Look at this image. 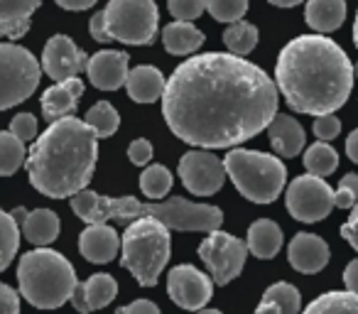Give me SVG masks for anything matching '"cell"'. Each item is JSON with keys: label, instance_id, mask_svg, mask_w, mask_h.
<instances>
[{"label": "cell", "instance_id": "cell-28", "mask_svg": "<svg viewBox=\"0 0 358 314\" xmlns=\"http://www.w3.org/2000/svg\"><path fill=\"white\" fill-rule=\"evenodd\" d=\"M224 45L229 47V55L243 59L245 55H250V52L258 47V27L245 20L236 22V25H229L224 30Z\"/></svg>", "mask_w": 358, "mask_h": 314}, {"label": "cell", "instance_id": "cell-3", "mask_svg": "<svg viewBox=\"0 0 358 314\" xmlns=\"http://www.w3.org/2000/svg\"><path fill=\"white\" fill-rule=\"evenodd\" d=\"M99 160V138L81 118H62L32 143L27 152V177L50 199L76 197L89 187Z\"/></svg>", "mask_w": 358, "mask_h": 314}, {"label": "cell", "instance_id": "cell-16", "mask_svg": "<svg viewBox=\"0 0 358 314\" xmlns=\"http://www.w3.org/2000/svg\"><path fill=\"white\" fill-rule=\"evenodd\" d=\"M287 258L297 273H319L329 263V245L317 234H297L287 245Z\"/></svg>", "mask_w": 358, "mask_h": 314}, {"label": "cell", "instance_id": "cell-49", "mask_svg": "<svg viewBox=\"0 0 358 314\" xmlns=\"http://www.w3.org/2000/svg\"><path fill=\"white\" fill-rule=\"evenodd\" d=\"M253 314H280V309L273 307V304H258Z\"/></svg>", "mask_w": 358, "mask_h": 314}, {"label": "cell", "instance_id": "cell-13", "mask_svg": "<svg viewBox=\"0 0 358 314\" xmlns=\"http://www.w3.org/2000/svg\"><path fill=\"white\" fill-rule=\"evenodd\" d=\"M167 294L177 307L199 312L214 294V280L194 265H177L167 275Z\"/></svg>", "mask_w": 358, "mask_h": 314}, {"label": "cell", "instance_id": "cell-52", "mask_svg": "<svg viewBox=\"0 0 358 314\" xmlns=\"http://www.w3.org/2000/svg\"><path fill=\"white\" fill-rule=\"evenodd\" d=\"M196 314H221V312H219V309H206V307H204V309H199Z\"/></svg>", "mask_w": 358, "mask_h": 314}, {"label": "cell", "instance_id": "cell-18", "mask_svg": "<svg viewBox=\"0 0 358 314\" xmlns=\"http://www.w3.org/2000/svg\"><path fill=\"white\" fill-rule=\"evenodd\" d=\"M79 250L89 263H110L120 253V236L108 224L86 226L79 236Z\"/></svg>", "mask_w": 358, "mask_h": 314}, {"label": "cell", "instance_id": "cell-45", "mask_svg": "<svg viewBox=\"0 0 358 314\" xmlns=\"http://www.w3.org/2000/svg\"><path fill=\"white\" fill-rule=\"evenodd\" d=\"M343 285H346V292L358 294V258H353L343 270Z\"/></svg>", "mask_w": 358, "mask_h": 314}, {"label": "cell", "instance_id": "cell-23", "mask_svg": "<svg viewBox=\"0 0 358 314\" xmlns=\"http://www.w3.org/2000/svg\"><path fill=\"white\" fill-rule=\"evenodd\" d=\"M304 17L314 35L327 37V32L338 30L346 20V3L343 0H312L304 6Z\"/></svg>", "mask_w": 358, "mask_h": 314}, {"label": "cell", "instance_id": "cell-48", "mask_svg": "<svg viewBox=\"0 0 358 314\" xmlns=\"http://www.w3.org/2000/svg\"><path fill=\"white\" fill-rule=\"evenodd\" d=\"M13 221H15V224H17V229H20V226L22 224H25V216H27V209H22V206H17V209L15 211H13Z\"/></svg>", "mask_w": 358, "mask_h": 314}, {"label": "cell", "instance_id": "cell-15", "mask_svg": "<svg viewBox=\"0 0 358 314\" xmlns=\"http://www.w3.org/2000/svg\"><path fill=\"white\" fill-rule=\"evenodd\" d=\"M128 62L130 57L125 52L118 50H103L96 52L94 57H89V66H86V74H89L91 84L101 91H118L120 86H125L128 79Z\"/></svg>", "mask_w": 358, "mask_h": 314}, {"label": "cell", "instance_id": "cell-29", "mask_svg": "<svg viewBox=\"0 0 358 314\" xmlns=\"http://www.w3.org/2000/svg\"><path fill=\"white\" fill-rule=\"evenodd\" d=\"M304 167H307V175L324 180L338 167V152L329 143H314L304 152Z\"/></svg>", "mask_w": 358, "mask_h": 314}, {"label": "cell", "instance_id": "cell-4", "mask_svg": "<svg viewBox=\"0 0 358 314\" xmlns=\"http://www.w3.org/2000/svg\"><path fill=\"white\" fill-rule=\"evenodd\" d=\"M71 209L84 224L96 226L106 221L133 224L140 219H152L169 231H219L224 224V211L214 204H194L185 197H169L159 204H143L135 197H103L91 190L71 197Z\"/></svg>", "mask_w": 358, "mask_h": 314}, {"label": "cell", "instance_id": "cell-50", "mask_svg": "<svg viewBox=\"0 0 358 314\" xmlns=\"http://www.w3.org/2000/svg\"><path fill=\"white\" fill-rule=\"evenodd\" d=\"M275 8H294V6H299L297 0H287V3H282V0H270Z\"/></svg>", "mask_w": 358, "mask_h": 314}, {"label": "cell", "instance_id": "cell-43", "mask_svg": "<svg viewBox=\"0 0 358 314\" xmlns=\"http://www.w3.org/2000/svg\"><path fill=\"white\" fill-rule=\"evenodd\" d=\"M115 314H162V312H159L157 304L150 302V299H135V302H130L128 307L115 309Z\"/></svg>", "mask_w": 358, "mask_h": 314}, {"label": "cell", "instance_id": "cell-19", "mask_svg": "<svg viewBox=\"0 0 358 314\" xmlns=\"http://www.w3.org/2000/svg\"><path fill=\"white\" fill-rule=\"evenodd\" d=\"M84 94V81L76 76V79H66L62 84H55L42 94V115H45L50 123L62 118H69L74 115L79 99Z\"/></svg>", "mask_w": 358, "mask_h": 314}, {"label": "cell", "instance_id": "cell-41", "mask_svg": "<svg viewBox=\"0 0 358 314\" xmlns=\"http://www.w3.org/2000/svg\"><path fill=\"white\" fill-rule=\"evenodd\" d=\"M0 314H20V297L6 283H0Z\"/></svg>", "mask_w": 358, "mask_h": 314}, {"label": "cell", "instance_id": "cell-53", "mask_svg": "<svg viewBox=\"0 0 358 314\" xmlns=\"http://www.w3.org/2000/svg\"><path fill=\"white\" fill-rule=\"evenodd\" d=\"M356 79H358V62L353 64V81H356Z\"/></svg>", "mask_w": 358, "mask_h": 314}, {"label": "cell", "instance_id": "cell-6", "mask_svg": "<svg viewBox=\"0 0 358 314\" xmlns=\"http://www.w3.org/2000/svg\"><path fill=\"white\" fill-rule=\"evenodd\" d=\"M169 229L152 219L133 221L120 236V265L143 287H155L159 283V275L169 260Z\"/></svg>", "mask_w": 358, "mask_h": 314}, {"label": "cell", "instance_id": "cell-42", "mask_svg": "<svg viewBox=\"0 0 358 314\" xmlns=\"http://www.w3.org/2000/svg\"><path fill=\"white\" fill-rule=\"evenodd\" d=\"M341 238H346L348 245H351V248L358 253V204L353 206L348 221L341 226Z\"/></svg>", "mask_w": 358, "mask_h": 314}, {"label": "cell", "instance_id": "cell-33", "mask_svg": "<svg viewBox=\"0 0 358 314\" xmlns=\"http://www.w3.org/2000/svg\"><path fill=\"white\" fill-rule=\"evenodd\" d=\"M20 248V229L8 211L0 209V273L13 263Z\"/></svg>", "mask_w": 358, "mask_h": 314}, {"label": "cell", "instance_id": "cell-20", "mask_svg": "<svg viewBox=\"0 0 358 314\" xmlns=\"http://www.w3.org/2000/svg\"><path fill=\"white\" fill-rule=\"evenodd\" d=\"M268 138L278 157H297L307 145V135L297 118L287 113H278L268 125Z\"/></svg>", "mask_w": 358, "mask_h": 314}, {"label": "cell", "instance_id": "cell-9", "mask_svg": "<svg viewBox=\"0 0 358 314\" xmlns=\"http://www.w3.org/2000/svg\"><path fill=\"white\" fill-rule=\"evenodd\" d=\"M40 76L42 66L30 50L15 42H0V110L30 99Z\"/></svg>", "mask_w": 358, "mask_h": 314}, {"label": "cell", "instance_id": "cell-31", "mask_svg": "<svg viewBox=\"0 0 358 314\" xmlns=\"http://www.w3.org/2000/svg\"><path fill=\"white\" fill-rule=\"evenodd\" d=\"M84 123L89 125V128L96 133V138L101 140V138H110V135L120 128V115L108 101H99V104L89 108Z\"/></svg>", "mask_w": 358, "mask_h": 314}, {"label": "cell", "instance_id": "cell-47", "mask_svg": "<svg viewBox=\"0 0 358 314\" xmlns=\"http://www.w3.org/2000/svg\"><path fill=\"white\" fill-rule=\"evenodd\" d=\"M346 155L351 157V162L358 165V128L351 130V135L346 138Z\"/></svg>", "mask_w": 358, "mask_h": 314}, {"label": "cell", "instance_id": "cell-14", "mask_svg": "<svg viewBox=\"0 0 358 314\" xmlns=\"http://www.w3.org/2000/svg\"><path fill=\"white\" fill-rule=\"evenodd\" d=\"M42 71L57 84L66 79H76L81 71L89 66V57L84 50L74 45V40L66 35H55L47 40L45 52H42Z\"/></svg>", "mask_w": 358, "mask_h": 314}, {"label": "cell", "instance_id": "cell-7", "mask_svg": "<svg viewBox=\"0 0 358 314\" xmlns=\"http://www.w3.org/2000/svg\"><path fill=\"white\" fill-rule=\"evenodd\" d=\"M226 177L253 204H273L287 185V167L278 155L234 148L224 160Z\"/></svg>", "mask_w": 358, "mask_h": 314}, {"label": "cell", "instance_id": "cell-22", "mask_svg": "<svg viewBox=\"0 0 358 314\" xmlns=\"http://www.w3.org/2000/svg\"><path fill=\"white\" fill-rule=\"evenodd\" d=\"M164 84L167 81H164L162 71L150 64H140L130 69L128 79H125V89L135 104H155L157 99H162Z\"/></svg>", "mask_w": 358, "mask_h": 314}, {"label": "cell", "instance_id": "cell-1", "mask_svg": "<svg viewBox=\"0 0 358 314\" xmlns=\"http://www.w3.org/2000/svg\"><path fill=\"white\" fill-rule=\"evenodd\" d=\"M278 86L260 66L229 52L185 59L164 84L162 115L182 143L236 148L278 115Z\"/></svg>", "mask_w": 358, "mask_h": 314}, {"label": "cell", "instance_id": "cell-2", "mask_svg": "<svg viewBox=\"0 0 358 314\" xmlns=\"http://www.w3.org/2000/svg\"><path fill=\"white\" fill-rule=\"evenodd\" d=\"M275 86L297 113L329 115L348 101L353 64L334 40L299 35L282 47L275 64Z\"/></svg>", "mask_w": 358, "mask_h": 314}, {"label": "cell", "instance_id": "cell-17", "mask_svg": "<svg viewBox=\"0 0 358 314\" xmlns=\"http://www.w3.org/2000/svg\"><path fill=\"white\" fill-rule=\"evenodd\" d=\"M115 294H118V283L110 275L96 273L86 283L76 285L69 302L74 304V309L79 314H91L96 309H103L106 304L113 302Z\"/></svg>", "mask_w": 358, "mask_h": 314}, {"label": "cell", "instance_id": "cell-27", "mask_svg": "<svg viewBox=\"0 0 358 314\" xmlns=\"http://www.w3.org/2000/svg\"><path fill=\"white\" fill-rule=\"evenodd\" d=\"M302 314H358V294L351 292H324L322 297L312 299Z\"/></svg>", "mask_w": 358, "mask_h": 314}, {"label": "cell", "instance_id": "cell-36", "mask_svg": "<svg viewBox=\"0 0 358 314\" xmlns=\"http://www.w3.org/2000/svg\"><path fill=\"white\" fill-rule=\"evenodd\" d=\"M358 204V175L348 172L346 177H341L338 187L334 190V206L338 209H353Z\"/></svg>", "mask_w": 358, "mask_h": 314}, {"label": "cell", "instance_id": "cell-35", "mask_svg": "<svg viewBox=\"0 0 358 314\" xmlns=\"http://www.w3.org/2000/svg\"><path fill=\"white\" fill-rule=\"evenodd\" d=\"M206 10L211 13L214 20L236 25V22L243 20V15L248 13V3H245V0H209V3H206Z\"/></svg>", "mask_w": 358, "mask_h": 314}, {"label": "cell", "instance_id": "cell-32", "mask_svg": "<svg viewBox=\"0 0 358 314\" xmlns=\"http://www.w3.org/2000/svg\"><path fill=\"white\" fill-rule=\"evenodd\" d=\"M260 304H273L280 309V314H299L302 299H299V290L289 283H275L265 290Z\"/></svg>", "mask_w": 358, "mask_h": 314}, {"label": "cell", "instance_id": "cell-40", "mask_svg": "<svg viewBox=\"0 0 358 314\" xmlns=\"http://www.w3.org/2000/svg\"><path fill=\"white\" fill-rule=\"evenodd\" d=\"M128 157H130V162H133V165H138V167L150 165V160H152V143H150V140H145V138L133 140V143H130V148H128Z\"/></svg>", "mask_w": 358, "mask_h": 314}, {"label": "cell", "instance_id": "cell-51", "mask_svg": "<svg viewBox=\"0 0 358 314\" xmlns=\"http://www.w3.org/2000/svg\"><path fill=\"white\" fill-rule=\"evenodd\" d=\"M353 45L358 50V13H356V22H353Z\"/></svg>", "mask_w": 358, "mask_h": 314}, {"label": "cell", "instance_id": "cell-37", "mask_svg": "<svg viewBox=\"0 0 358 314\" xmlns=\"http://www.w3.org/2000/svg\"><path fill=\"white\" fill-rule=\"evenodd\" d=\"M167 10L172 13L174 22H192L206 10L204 0H169Z\"/></svg>", "mask_w": 358, "mask_h": 314}, {"label": "cell", "instance_id": "cell-26", "mask_svg": "<svg viewBox=\"0 0 358 314\" xmlns=\"http://www.w3.org/2000/svg\"><path fill=\"white\" fill-rule=\"evenodd\" d=\"M20 229H22V236H25L32 245L47 248L52 241H57L62 224H59V216H57L55 211L35 209V211H27L25 224H22Z\"/></svg>", "mask_w": 358, "mask_h": 314}, {"label": "cell", "instance_id": "cell-8", "mask_svg": "<svg viewBox=\"0 0 358 314\" xmlns=\"http://www.w3.org/2000/svg\"><path fill=\"white\" fill-rule=\"evenodd\" d=\"M106 35L123 45H152L159 10L152 0H110L103 8Z\"/></svg>", "mask_w": 358, "mask_h": 314}, {"label": "cell", "instance_id": "cell-34", "mask_svg": "<svg viewBox=\"0 0 358 314\" xmlns=\"http://www.w3.org/2000/svg\"><path fill=\"white\" fill-rule=\"evenodd\" d=\"M172 172L164 165H150L143 170L140 175V190H143L145 197H152V199H159L164 197L169 190H172Z\"/></svg>", "mask_w": 358, "mask_h": 314}, {"label": "cell", "instance_id": "cell-30", "mask_svg": "<svg viewBox=\"0 0 358 314\" xmlns=\"http://www.w3.org/2000/svg\"><path fill=\"white\" fill-rule=\"evenodd\" d=\"M25 143L15 138L10 130H0V177H10L25 165Z\"/></svg>", "mask_w": 358, "mask_h": 314}, {"label": "cell", "instance_id": "cell-38", "mask_svg": "<svg viewBox=\"0 0 358 314\" xmlns=\"http://www.w3.org/2000/svg\"><path fill=\"white\" fill-rule=\"evenodd\" d=\"M10 133L15 135L20 143L27 140H37V118L32 113H17L10 120Z\"/></svg>", "mask_w": 358, "mask_h": 314}, {"label": "cell", "instance_id": "cell-46", "mask_svg": "<svg viewBox=\"0 0 358 314\" xmlns=\"http://www.w3.org/2000/svg\"><path fill=\"white\" fill-rule=\"evenodd\" d=\"M59 8H64V10H89V8L96 6V0H59L57 3Z\"/></svg>", "mask_w": 358, "mask_h": 314}, {"label": "cell", "instance_id": "cell-12", "mask_svg": "<svg viewBox=\"0 0 358 314\" xmlns=\"http://www.w3.org/2000/svg\"><path fill=\"white\" fill-rule=\"evenodd\" d=\"M177 175L182 180V185H185V190L194 197L216 194L226 182L224 162L209 150H192V152L182 155Z\"/></svg>", "mask_w": 358, "mask_h": 314}, {"label": "cell", "instance_id": "cell-39", "mask_svg": "<svg viewBox=\"0 0 358 314\" xmlns=\"http://www.w3.org/2000/svg\"><path fill=\"white\" fill-rule=\"evenodd\" d=\"M314 135L319 138V143H329V140L338 138L341 133V120L336 118V113H329V115H319L314 118Z\"/></svg>", "mask_w": 358, "mask_h": 314}, {"label": "cell", "instance_id": "cell-44", "mask_svg": "<svg viewBox=\"0 0 358 314\" xmlns=\"http://www.w3.org/2000/svg\"><path fill=\"white\" fill-rule=\"evenodd\" d=\"M89 32H91V37H94L96 42H101V45H106V42H110V40H108V35H106L103 10H99L94 17H91V22H89Z\"/></svg>", "mask_w": 358, "mask_h": 314}, {"label": "cell", "instance_id": "cell-24", "mask_svg": "<svg viewBox=\"0 0 358 314\" xmlns=\"http://www.w3.org/2000/svg\"><path fill=\"white\" fill-rule=\"evenodd\" d=\"M248 253H253L260 260H270L282 248V229L273 219H258L248 229Z\"/></svg>", "mask_w": 358, "mask_h": 314}, {"label": "cell", "instance_id": "cell-10", "mask_svg": "<svg viewBox=\"0 0 358 314\" xmlns=\"http://www.w3.org/2000/svg\"><path fill=\"white\" fill-rule=\"evenodd\" d=\"M199 258L214 275L216 285H229L243 273L245 258H248V245L238 236H231L226 231H211L199 243Z\"/></svg>", "mask_w": 358, "mask_h": 314}, {"label": "cell", "instance_id": "cell-11", "mask_svg": "<svg viewBox=\"0 0 358 314\" xmlns=\"http://www.w3.org/2000/svg\"><path fill=\"white\" fill-rule=\"evenodd\" d=\"M287 211L302 224L324 221L334 209V190L324 180L312 175H299L287 187Z\"/></svg>", "mask_w": 358, "mask_h": 314}, {"label": "cell", "instance_id": "cell-5", "mask_svg": "<svg viewBox=\"0 0 358 314\" xmlns=\"http://www.w3.org/2000/svg\"><path fill=\"white\" fill-rule=\"evenodd\" d=\"M20 294L37 309H57L66 304L79 285L74 265L50 248L30 250L17 263Z\"/></svg>", "mask_w": 358, "mask_h": 314}, {"label": "cell", "instance_id": "cell-25", "mask_svg": "<svg viewBox=\"0 0 358 314\" xmlns=\"http://www.w3.org/2000/svg\"><path fill=\"white\" fill-rule=\"evenodd\" d=\"M162 45L174 57L194 55L204 45V32L192 22H169L162 30Z\"/></svg>", "mask_w": 358, "mask_h": 314}, {"label": "cell", "instance_id": "cell-21", "mask_svg": "<svg viewBox=\"0 0 358 314\" xmlns=\"http://www.w3.org/2000/svg\"><path fill=\"white\" fill-rule=\"evenodd\" d=\"M37 10H40L37 0H0V37L6 40L25 37Z\"/></svg>", "mask_w": 358, "mask_h": 314}]
</instances>
